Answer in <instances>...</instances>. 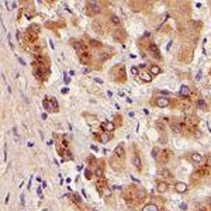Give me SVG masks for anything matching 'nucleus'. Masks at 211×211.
<instances>
[{
  "instance_id": "f257e3e1",
  "label": "nucleus",
  "mask_w": 211,
  "mask_h": 211,
  "mask_svg": "<svg viewBox=\"0 0 211 211\" xmlns=\"http://www.w3.org/2000/svg\"><path fill=\"white\" fill-rule=\"evenodd\" d=\"M87 8H89L87 13H89L90 16H92V14H96V13L100 11V6H99L96 1H89V3H87Z\"/></svg>"
},
{
  "instance_id": "f03ea898",
  "label": "nucleus",
  "mask_w": 211,
  "mask_h": 211,
  "mask_svg": "<svg viewBox=\"0 0 211 211\" xmlns=\"http://www.w3.org/2000/svg\"><path fill=\"white\" fill-rule=\"evenodd\" d=\"M149 52H151V55H152L155 59H161V58H162L158 45H155V44H149Z\"/></svg>"
},
{
  "instance_id": "7ed1b4c3",
  "label": "nucleus",
  "mask_w": 211,
  "mask_h": 211,
  "mask_svg": "<svg viewBox=\"0 0 211 211\" xmlns=\"http://www.w3.org/2000/svg\"><path fill=\"white\" fill-rule=\"evenodd\" d=\"M73 48L76 49V52H78V55L79 57H82V55H85L86 54V51H85V47L82 45V42L80 41H73Z\"/></svg>"
},
{
  "instance_id": "20e7f679",
  "label": "nucleus",
  "mask_w": 211,
  "mask_h": 211,
  "mask_svg": "<svg viewBox=\"0 0 211 211\" xmlns=\"http://www.w3.org/2000/svg\"><path fill=\"white\" fill-rule=\"evenodd\" d=\"M42 106H44V108L47 110V113H54V111H57L55 107H54V104H52V101L48 100V99H44V100H42Z\"/></svg>"
},
{
  "instance_id": "39448f33",
  "label": "nucleus",
  "mask_w": 211,
  "mask_h": 211,
  "mask_svg": "<svg viewBox=\"0 0 211 211\" xmlns=\"http://www.w3.org/2000/svg\"><path fill=\"white\" fill-rule=\"evenodd\" d=\"M113 35H114V38L117 41H120L121 42L125 37H127V34H125V31L124 30H121V28H117V30H114V33H113Z\"/></svg>"
},
{
  "instance_id": "423d86ee",
  "label": "nucleus",
  "mask_w": 211,
  "mask_h": 211,
  "mask_svg": "<svg viewBox=\"0 0 211 211\" xmlns=\"http://www.w3.org/2000/svg\"><path fill=\"white\" fill-rule=\"evenodd\" d=\"M175 190H176L177 193H186L187 190H189V186H187L184 182H177V183L175 184Z\"/></svg>"
},
{
  "instance_id": "0eeeda50",
  "label": "nucleus",
  "mask_w": 211,
  "mask_h": 211,
  "mask_svg": "<svg viewBox=\"0 0 211 211\" xmlns=\"http://www.w3.org/2000/svg\"><path fill=\"white\" fill-rule=\"evenodd\" d=\"M155 104L158 106V107H161V108H163V107H168V106H169V99H166L165 96H162V97H158V99H156V101H155Z\"/></svg>"
},
{
  "instance_id": "6e6552de",
  "label": "nucleus",
  "mask_w": 211,
  "mask_h": 211,
  "mask_svg": "<svg viewBox=\"0 0 211 211\" xmlns=\"http://www.w3.org/2000/svg\"><path fill=\"white\" fill-rule=\"evenodd\" d=\"M101 128H103V130H106L107 132H113V131L115 130V125H114L113 121H106V122H103Z\"/></svg>"
},
{
  "instance_id": "1a4fd4ad",
  "label": "nucleus",
  "mask_w": 211,
  "mask_h": 211,
  "mask_svg": "<svg viewBox=\"0 0 211 211\" xmlns=\"http://www.w3.org/2000/svg\"><path fill=\"white\" fill-rule=\"evenodd\" d=\"M190 159L193 161L194 163H203V161H204V158H203V155L201 154H197V152H194V154H191V156H190Z\"/></svg>"
},
{
  "instance_id": "9d476101",
  "label": "nucleus",
  "mask_w": 211,
  "mask_h": 211,
  "mask_svg": "<svg viewBox=\"0 0 211 211\" xmlns=\"http://www.w3.org/2000/svg\"><path fill=\"white\" fill-rule=\"evenodd\" d=\"M99 139H100L101 144H107V142L111 139V135H110V132H101V134L99 135Z\"/></svg>"
},
{
  "instance_id": "9b49d317",
  "label": "nucleus",
  "mask_w": 211,
  "mask_h": 211,
  "mask_svg": "<svg viewBox=\"0 0 211 211\" xmlns=\"http://www.w3.org/2000/svg\"><path fill=\"white\" fill-rule=\"evenodd\" d=\"M139 78L144 82H146V83H151V82H152V75H151V73H146L145 71L139 73Z\"/></svg>"
},
{
  "instance_id": "f8f14e48",
  "label": "nucleus",
  "mask_w": 211,
  "mask_h": 211,
  "mask_svg": "<svg viewBox=\"0 0 211 211\" xmlns=\"http://www.w3.org/2000/svg\"><path fill=\"white\" fill-rule=\"evenodd\" d=\"M156 189H158L159 193H165V191L168 190V183H166V182H158Z\"/></svg>"
},
{
  "instance_id": "ddd939ff",
  "label": "nucleus",
  "mask_w": 211,
  "mask_h": 211,
  "mask_svg": "<svg viewBox=\"0 0 211 211\" xmlns=\"http://www.w3.org/2000/svg\"><path fill=\"white\" fill-rule=\"evenodd\" d=\"M132 165L137 168V170H141V169H142V162H141V158H139V156H134V158H132Z\"/></svg>"
},
{
  "instance_id": "4468645a",
  "label": "nucleus",
  "mask_w": 211,
  "mask_h": 211,
  "mask_svg": "<svg viewBox=\"0 0 211 211\" xmlns=\"http://www.w3.org/2000/svg\"><path fill=\"white\" fill-rule=\"evenodd\" d=\"M149 72H151L152 76H156V75H161V73H162V69H161L158 65H152L149 68Z\"/></svg>"
},
{
  "instance_id": "2eb2a0df",
  "label": "nucleus",
  "mask_w": 211,
  "mask_h": 211,
  "mask_svg": "<svg viewBox=\"0 0 211 211\" xmlns=\"http://www.w3.org/2000/svg\"><path fill=\"white\" fill-rule=\"evenodd\" d=\"M159 175H161L162 177H166V179H172V177H173V175L170 173V170H169V169H166V168H163V169H161V172H159Z\"/></svg>"
},
{
  "instance_id": "dca6fc26",
  "label": "nucleus",
  "mask_w": 211,
  "mask_h": 211,
  "mask_svg": "<svg viewBox=\"0 0 211 211\" xmlns=\"http://www.w3.org/2000/svg\"><path fill=\"white\" fill-rule=\"evenodd\" d=\"M142 211H159V208H158V205L156 204H146V205H144V208H142Z\"/></svg>"
},
{
  "instance_id": "f3484780",
  "label": "nucleus",
  "mask_w": 211,
  "mask_h": 211,
  "mask_svg": "<svg viewBox=\"0 0 211 211\" xmlns=\"http://www.w3.org/2000/svg\"><path fill=\"white\" fill-rule=\"evenodd\" d=\"M190 94V87L189 86H182V89H180V97H187Z\"/></svg>"
},
{
  "instance_id": "a211bd4d",
  "label": "nucleus",
  "mask_w": 211,
  "mask_h": 211,
  "mask_svg": "<svg viewBox=\"0 0 211 211\" xmlns=\"http://www.w3.org/2000/svg\"><path fill=\"white\" fill-rule=\"evenodd\" d=\"M114 152H115V155H117L118 158H124V155H125V149H124L121 145H118L115 149H114Z\"/></svg>"
},
{
  "instance_id": "6ab92c4d",
  "label": "nucleus",
  "mask_w": 211,
  "mask_h": 211,
  "mask_svg": "<svg viewBox=\"0 0 211 211\" xmlns=\"http://www.w3.org/2000/svg\"><path fill=\"white\" fill-rule=\"evenodd\" d=\"M94 175H96L99 179H103V177H104V170H103L100 166H97V168L94 169Z\"/></svg>"
},
{
  "instance_id": "aec40b11",
  "label": "nucleus",
  "mask_w": 211,
  "mask_h": 211,
  "mask_svg": "<svg viewBox=\"0 0 211 211\" xmlns=\"http://www.w3.org/2000/svg\"><path fill=\"white\" fill-rule=\"evenodd\" d=\"M146 197V191L144 189H138V191H137V198L138 200H144Z\"/></svg>"
},
{
  "instance_id": "412c9836",
  "label": "nucleus",
  "mask_w": 211,
  "mask_h": 211,
  "mask_svg": "<svg viewBox=\"0 0 211 211\" xmlns=\"http://www.w3.org/2000/svg\"><path fill=\"white\" fill-rule=\"evenodd\" d=\"M197 106H198V108L207 111V104H205V101H204L203 99H198V100H197Z\"/></svg>"
},
{
  "instance_id": "4be33fe9",
  "label": "nucleus",
  "mask_w": 211,
  "mask_h": 211,
  "mask_svg": "<svg viewBox=\"0 0 211 211\" xmlns=\"http://www.w3.org/2000/svg\"><path fill=\"white\" fill-rule=\"evenodd\" d=\"M159 154H161V149H159L158 146L152 149V158H154V159H159Z\"/></svg>"
},
{
  "instance_id": "5701e85b",
  "label": "nucleus",
  "mask_w": 211,
  "mask_h": 211,
  "mask_svg": "<svg viewBox=\"0 0 211 211\" xmlns=\"http://www.w3.org/2000/svg\"><path fill=\"white\" fill-rule=\"evenodd\" d=\"M155 125H156V128L161 131V132H163L165 131V125H163V122L161 121V120H158V121H155Z\"/></svg>"
},
{
  "instance_id": "b1692460",
  "label": "nucleus",
  "mask_w": 211,
  "mask_h": 211,
  "mask_svg": "<svg viewBox=\"0 0 211 211\" xmlns=\"http://www.w3.org/2000/svg\"><path fill=\"white\" fill-rule=\"evenodd\" d=\"M79 58H80L82 64H85V65H87V64H89L90 58H89V55H87V54H85V55H82V57H79Z\"/></svg>"
},
{
  "instance_id": "393cba45",
  "label": "nucleus",
  "mask_w": 211,
  "mask_h": 211,
  "mask_svg": "<svg viewBox=\"0 0 211 211\" xmlns=\"http://www.w3.org/2000/svg\"><path fill=\"white\" fill-rule=\"evenodd\" d=\"M6 6H7L8 10H14V8H16V6H17V3L11 0V1H7V3H6Z\"/></svg>"
},
{
  "instance_id": "a878e982",
  "label": "nucleus",
  "mask_w": 211,
  "mask_h": 211,
  "mask_svg": "<svg viewBox=\"0 0 211 211\" xmlns=\"http://www.w3.org/2000/svg\"><path fill=\"white\" fill-rule=\"evenodd\" d=\"M108 57H110V54H107V52H101V54H99V59H100V61H106Z\"/></svg>"
},
{
  "instance_id": "bb28decb",
  "label": "nucleus",
  "mask_w": 211,
  "mask_h": 211,
  "mask_svg": "<svg viewBox=\"0 0 211 211\" xmlns=\"http://www.w3.org/2000/svg\"><path fill=\"white\" fill-rule=\"evenodd\" d=\"M111 21H113L114 24H120V23H121V20H120V18H118V17L115 16V14H111Z\"/></svg>"
},
{
  "instance_id": "cd10ccee",
  "label": "nucleus",
  "mask_w": 211,
  "mask_h": 211,
  "mask_svg": "<svg viewBox=\"0 0 211 211\" xmlns=\"http://www.w3.org/2000/svg\"><path fill=\"white\" fill-rule=\"evenodd\" d=\"M131 73H132L134 76H139V69L137 66H132V68H131Z\"/></svg>"
},
{
  "instance_id": "c85d7f7f",
  "label": "nucleus",
  "mask_w": 211,
  "mask_h": 211,
  "mask_svg": "<svg viewBox=\"0 0 211 211\" xmlns=\"http://www.w3.org/2000/svg\"><path fill=\"white\" fill-rule=\"evenodd\" d=\"M93 28L96 30V33H101V25H100V24L97 25V21H94V23H93Z\"/></svg>"
},
{
  "instance_id": "c756f323",
  "label": "nucleus",
  "mask_w": 211,
  "mask_h": 211,
  "mask_svg": "<svg viewBox=\"0 0 211 211\" xmlns=\"http://www.w3.org/2000/svg\"><path fill=\"white\" fill-rule=\"evenodd\" d=\"M90 45L92 47H101V42H99L97 40H90Z\"/></svg>"
},
{
  "instance_id": "7c9ffc66",
  "label": "nucleus",
  "mask_w": 211,
  "mask_h": 211,
  "mask_svg": "<svg viewBox=\"0 0 211 211\" xmlns=\"http://www.w3.org/2000/svg\"><path fill=\"white\" fill-rule=\"evenodd\" d=\"M172 128H173L175 132H180V125L176 124V122H172Z\"/></svg>"
},
{
  "instance_id": "2f4dec72",
  "label": "nucleus",
  "mask_w": 211,
  "mask_h": 211,
  "mask_svg": "<svg viewBox=\"0 0 211 211\" xmlns=\"http://www.w3.org/2000/svg\"><path fill=\"white\" fill-rule=\"evenodd\" d=\"M85 177L87 179V180H90V179H92V170L86 169V170H85Z\"/></svg>"
},
{
  "instance_id": "473e14b6",
  "label": "nucleus",
  "mask_w": 211,
  "mask_h": 211,
  "mask_svg": "<svg viewBox=\"0 0 211 211\" xmlns=\"http://www.w3.org/2000/svg\"><path fill=\"white\" fill-rule=\"evenodd\" d=\"M205 163H207V166H208V168H211V155H208V156H207Z\"/></svg>"
},
{
  "instance_id": "72a5a7b5",
  "label": "nucleus",
  "mask_w": 211,
  "mask_h": 211,
  "mask_svg": "<svg viewBox=\"0 0 211 211\" xmlns=\"http://www.w3.org/2000/svg\"><path fill=\"white\" fill-rule=\"evenodd\" d=\"M51 101H52V104H54V107H55V110L58 111V103H57V100H55V99H51Z\"/></svg>"
},
{
  "instance_id": "f704fd0d",
  "label": "nucleus",
  "mask_w": 211,
  "mask_h": 211,
  "mask_svg": "<svg viewBox=\"0 0 211 211\" xmlns=\"http://www.w3.org/2000/svg\"><path fill=\"white\" fill-rule=\"evenodd\" d=\"M161 93H162L163 96H165V97H166V96H169V94H170V93H169V92H168V90H161Z\"/></svg>"
},
{
  "instance_id": "c9c22d12",
  "label": "nucleus",
  "mask_w": 211,
  "mask_h": 211,
  "mask_svg": "<svg viewBox=\"0 0 211 211\" xmlns=\"http://www.w3.org/2000/svg\"><path fill=\"white\" fill-rule=\"evenodd\" d=\"M64 80H65V83H66V85H69V82H71V79H69V78L66 76V73H65V78H64Z\"/></svg>"
},
{
  "instance_id": "e433bc0d",
  "label": "nucleus",
  "mask_w": 211,
  "mask_h": 211,
  "mask_svg": "<svg viewBox=\"0 0 211 211\" xmlns=\"http://www.w3.org/2000/svg\"><path fill=\"white\" fill-rule=\"evenodd\" d=\"M18 61H20V64H21V65H25V62L21 59V58H18Z\"/></svg>"
},
{
  "instance_id": "4c0bfd02",
  "label": "nucleus",
  "mask_w": 211,
  "mask_h": 211,
  "mask_svg": "<svg viewBox=\"0 0 211 211\" xmlns=\"http://www.w3.org/2000/svg\"><path fill=\"white\" fill-rule=\"evenodd\" d=\"M20 38H21V34H20V31H18V33H17V40L20 41Z\"/></svg>"
},
{
  "instance_id": "58836bf2",
  "label": "nucleus",
  "mask_w": 211,
  "mask_h": 211,
  "mask_svg": "<svg viewBox=\"0 0 211 211\" xmlns=\"http://www.w3.org/2000/svg\"><path fill=\"white\" fill-rule=\"evenodd\" d=\"M210 204H211V197H210Z\"/></svg>"
}]
</instances>
